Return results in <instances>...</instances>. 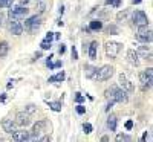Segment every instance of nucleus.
Listing matches in <instances>:
<instances>
[{"instance_id":"9","label":"nucleus","mask_w":153,"mask_h":142,"mask_svg":"<svg viewBox=\"0 0 153 142\" xmlns=\"http://www.w3.org/2000/svg\"><path fill=\"white\" fill-rule=\"evenodd\" d=\"M132 20H133V23L136 24V26H144V24H149V17H147L146 12L141 11V9H138V11L133 12V14H132Z\"/></svg>"},{"instance_id":"40","label":"nucleus","mask_w":153,"mask_h":142,"mask_svg":"<svg viewBox=\"0 0 153 142\" xmlns=\"http://www.w3.org/2000/svg\"><path fill=\"white\" fill-rule=\"evenodd\" d=\"M45 11V3H40L38 5V12H43Z\"/></svg>"},{"instance_id":"12","label":"nucleus","mask_w":153,"mask_h":142,"mask_svg":"<svg viewBox=\"0 0 153 142\" xmlns=\"http://www.w3.org/2000/svg\"><path fill=\"white\" fill-rule=\"evenodd\" d=\"M17 122L16 121H12V119H3L2 121V128H3V132H6V133H9V135H12L16 130H17Z\"/></svg>"},{"instance_id":"43","label":"nucleus","mask_w":153,"mask_h":142,"mask_svg":"<svg viewBox=\"0 0 153 142\" xmlns=\"http://www.w3.org/2000/svg\"><path fill=\"white\" fill-rule=\"evenodd\" d=\"M42 57V52H37L35 55H34V60H38V58H40Z\"/></svg>"},{"instance_id":"33","label":"nucleus","mask_w":153,"mask_h":142,"mask_svg":"<svg viewBox=\"0 0 153 142\" xmlns=\"http://www.w3.org/2000/svg\"><path fill=\"white\" fill-rule=\"evenodd\" d=\"M65 52H66V46H65V44H60V47H58V54L63 55Z\"/></svg>"},{"instance_id":"11","label":"nucleus","mask_w":153,"mask_h":142,"mask_svg":"<svg viewBox=\"0 0 153 142\" xmlns=\"http://www.w3.org/2000/svg\"><path fill=\"white\" fill-rule=\"evenodd\" d=\"M16 122L17 125H22V127H28L31 124V115L26 113V112H19L16 115Z\"/></svg>"},{"instance_id":"48","label":"nucleus","mask_w":153,"mask_h":142,"mask_svg":"<svg viewBox=\"0 0 153 142\" xmlns=\"http://www.w3.org/2000/svg\"><path fill=\"white\" fill-rule=\"evenodd\" d=\"M141 2H143V0H133V3H135V5H138V3H141Z\"/></svg>"},{"instance_id":"27","label":"nucleus","mask_w":153,"mask_h":142,"mask_svg":"<svg viewBox=\"0 0 153 142\" xmlns=\"http://www.w3.org/2000/svg\"><path fill=\"white\" fill-rule=\"evenodd\" d=\"M109 34H113V35H117V34H120V29H118V26H113V24H112V26H109L107 29H106Z\"/></svg>"},{"instance_id":"2","label":"nucleus","mask_w":153,"mask_h":142,"mask_svg":"<svg viewBox=\"0 0 153 142\" xmlns=\"http://www.w3.org/2000/svg\"><path fill=\"white\" fill-rule=\"evenodd\" d=\"M113 73H115V67L110 66V64H106V66H103L101 69H97L94 80H97V81H107V80H110L113 76Z\"/></svg>"},{"instance_id":"39","label":"nucleus","mask_w":153,"mask_h":142,"mask_svg":"<svg viewBox=\"0 0 153 142\" xmlns=\"http://www.w3.org/2000/svg\"><path fill=\"white\" fill-rule=\"evenodd\" d=\"M40 141H43V142H48V141H51V136H43V138H38Z\"/></svg>"},{"instance_id":"41","label":"nucleus","mask_w":153,"mask_h":142,"mask_svg":"<svg viewBox=\"0 0 153 142\" xmlns=\"http://www.w3.org/2000/svg\"><path fill=\"white\" fill-rule=\"evenodd\" d=\"M147 139H150V135H149V133H147V132H146V133H144V135H143V141H144V142H146V141H147Z\"/></svg>"},{"instance_id":"22","label":"nucleus","mask_w":153,"mask_h":142,"mask_svg":"<svg viewBox=\"0 0 153 142\" xmlns=\"http://www.w3.org/2000/svg\"><path fill=\"white\" fill-rule=\"evenodd\" d=\"M100 29H103V23H101L100 20L91 21V24H89V31H100Z\"/></svg>"},{"instance_id":"31","label":"nucleus","mask_w":153,"mask_h":142,"mask_svg":"<svg viewBox=\"0 0 153 142\" xmlns=\"http://www.w3.org/2000/svg\"><path fill=\"white\" fill-rule=\"evenodd\" d=\"M76 113H78V115H84L86 113V107L81 106V104H78V106H76Z\"/></svg>"},{"instance_id":"36","label":"nucleus","mask_w":153,"mask_h":142,"mask_svg":"<svg viewBox=\"0 0 153 142\" xmlns=\"http://www.w3.org/2000/svg\"><path fill=\"white\" fill-rule=\"evenodd\" d=\"M3 21H5V14H3V12H0V28L3 26Z\"/></svg>"},{"instance_id":"10","label":"nucleus","mask_w":153,"mask_h":142,"mask_svg":"<svg viewBox=\"0 0 153 142\" xmlns=\"http://www.w3.org/2000/svg\"><path fill=\"white\" fill-rule=\"evenodd\" d=\"M28 14H29V9L26 6H23V5L9 9V17H12V18H23V17H26Z\"/></svg>"},{"instance_id":"15","label":"nucleus","mask_w":153,"mask_h":142,"mask_svg":"<svg viewBox=\"0 0 153 142\" xmlns=\"http://www.w3.org/2000/svg\"><path fill=\"white\" fill-rule=\"evenodd\" d=\"M127 61H129L132 66H139V57H138V54L135 52L133 49L127 50Z\"/></svg>"},{"instance_id":"45","label":"nucleus","mask_w":153,"mask_h":142,"mask_svg":"<svg viewBox=\"0 0 153 142\" xmlns=\"http://www.w3.org/2000/svg\"><path fill=\"white\" fill-rule=\"evenodd\" d=\"M5 99H6V95H2V96H0V101H2V102H5Z\"/></svg>"},{"instance_id":"4","label":"nucleus","mask_w":153,"mask_h":142,"mask_svg":"<svg viewBox=\"0 0 153 142\" xmlns=\"http://www.w3.org/2000/svg\"><path fill=\"white\" fill-rule=\"evenodd\" d=\"M152 75H153V69H152V67H149V69H146L144 72L139 73V83H141L143 90H147V89L152 87V83H153Z\"/></svg>"},{"instance_id":"44","label":"nucleus","mask_w":153,"mask_h":142,"mask_svg":"<svg viewBox=\"0 0 153 142\" xmlns=\"http://www.w3.org/2000/svg\"><path fill=\"white\" fill-rule=\"evenodd\" d=\"M5 3H6V0H0V8H3Z\"/></svg>"},{"instance_id":"16","label":"nucleus","mask_w":153,"mask_h":142,"mask_svg":"<svg viewBox=\"0 0 153 142\" xmlns=\"http://www.w3.org/2000/svg\"><path fill=\"white\" fill-rule=\"evenodd\" d=\"M29 138H31V136H29L28 132L19 130V128H17L14 133H12V139H14V141H29Z\"/></svg>"},{"instance_id":"17","label":"nucleus","mask_w":153,"mask_h":142,"mask_svg":"<svg viewBox=\"0 0 153 142\" xmlns=\"http://www.w3.org/2000/svg\"><path fill=\"white\" fill-rule=\"evenodd\" d=\"M97 49H98V43L97 41H92L91 44L87 46V55L91 60H95L97 58Z\"/></svg>"},{"instance_id":"18","label":"nucleus","mask_w":153,"mask_h":142,"mask_svg":"<svg viewBox=\"0 0 153 142\" xmlns=\"http://www.w3.org/2000/svg\"><path fill=\"white\" fill-rule=\"evenodd\" d=\"M117 124H118L117 115H109V118H107V127L110 128L112 132H115V130H117Z\"/></svg>"},{"instance_id":"23","label":"nucleus","mask_w":153,"mask_h":142,"mask_svg":"<svg viewBox=\"0 0 153 142\" xmlns=\"http://www.w3.org/2000/svg\"><path fill=\"white\" fill-rule=\"evenodd\" d=\"M49 107L52 109L54 112H61V102L55 101V102H49Z\"/></svg>"},{"instance_id":"46","label":"nucleus","mask_w":153,"mask_h":142,"mask_svg":"<svg viewBox=\"0 0 153 142\" xmlns=\"http://www.w3.org/2000/svg\"><path fill=\"white\" fill-rule=\"evenodd\" d=\"M87 46H89V44H86V43L83 44V50H84V52H87Z\"/></svg>"},{"instance_id":"14","label":"nucleus","mask_w":153,"mask_h":142,"mask_svg":"<svg viewBox=\"0 0 153 142\" xmlns=\"http://www.w3.org/2000/svg\"><path fill=\"white\" fill-rule=\"evenodd\" d=\"M136 54L138 57H141V58H152V47L150 46H139L138 50H136Z\"/></svg>"},{"instance_id":"6","label":"nucleus","mask_w":153,"mask_h":142,"mask_svg":"<svg viewBox=\"0 0 153 142\" xmlns=\"http://www.w3.org/2000/svg\"><path fill=\"white\" fill-rule=\"evenodd\" d=\"M48 127H49V124H48L46 119L38 121V122L34 125V128H32V136H31L29 139H38V136H40L42 133L48 132Z\"/></svg>"},{"instance_id":"42","label":"nucleus","mask_w":153,"mask_h":142,"mask_svg":"<svg viewBox=\"0 0 153 142\" xmlns=\"http://www.w3.org/2000/svg\"><path fill=\"white\" fill-rule=\"evenodd\" d=\"M12 3H14V0H6L5 6H12Z\"/></svg>"},{"instance_id":"32","label":"nucleus","mask_w":153,"mask_h":142,"mask_svg":"<svg viewBox=\"0 0 153 142\" xmlns=\"http://www.w3.org/2000/svg\"><path fill=\"white\" fill-rule=\"evenodd\" d=\"M84 101V96L81 93H75V102H78V104H81V102Z\"/></svg>"},{"instance_id":"5","label":"nucleus","mask_w":153,"mask_h":142,"mask_svg":"<svg viewBox=\"0 0 153 142\" xmlns=\"http://www.w3.org/2000/svg\"><path fill=\"white\" fill-rule=\"evenodd\" d=\"M40 24H42L40 17L34 16V17H29L28 20H25V29H26L28 32H31V34H35L38 31V28H40Z\"/></svg>"},{"instance_id":"1","label":"nucleus","mask_w":153,"mask_h":142,"mask_svg":"<svg viewBox=\"0 0 153 142\" xmlns=\"http://www.w3.org/2000/svg\"><path fill=\"white\" fill-rule=\"evenodd\" d=\"M104 96L109 101H113V102H127L129 101L127 92H124V90L120 89L118 86H110V89H107L104 92Z\"/></svg>"},{"instance_id":"20","label":"nucleus","mask_w":153,"mask_h":142,"mask_svg":"<svg viewBox=\"0 0 153 142\" xmlns=\"http://www.w3.org/2000/svg\"><path fill=\"white\" fill-rule=\"evenodd\" d=\"M65 78H66V73L61 70V72H58V73H57V75H54V76H49L48 83H57V81H58V83H61Z\"/></svg>"},{"instance_id":"28","label":"nucleus","mask_w":153,"mask_h":142,"mask_svg":"<svg viewBox=\"0 0 153 142\" xmlns=\"http://www.w3.org/2000/svg\"><path fill=\"white\" fill-rule=\"evenodd\" d=\"M25 110H26V113L32 115V113H35V112H37V107H35L34 104H28L26 107H25Z\"/></svg>"},{"instance_id":"3","label":"nucleus","mask_w":153,"mask_h":142,"mask_svg":"<svg viewBox=\"0 0 153 142\" xmlns=\"http://www.w3.org/2000/svg\"><path fill=\"white\" fill-rule=\"evenodd\" d=\"M136 38L141 43L147 44V43H152V29L149 24H144V26H138V34H136Z\"/></svg>"},{"instance_id":"34","label":"nucleus","mask_w":153,"mask_h":142,"mask_svg":"<svg viewBox=\"0 0 153 142\" xmlns=\"http://www.w3.org/2000/svg\"><path fill=\"white\" fill-rule=\"evenodd\" d=\"M126 128H127V130H132V128H133V121H127L126 122Z\"/></svg>"},{"instance_id":"38","label":"nucleus","mask_w":153,"mask_h":142,"mask_svg":"<svg viewBox=\"0 0 153 142\" xmlns=\"http://www.w3.org/2000/svg\"><path fill=\"white\" fill-rule=\"evenodd\" d=\"M19 3H20V5H23V6H26V5L29 3V0H19Z\"/></svg>"},{"instance_id":"7","label":"nucleus","mask_w":153,"mask_h":142,"mask_svg":"<svg viewBox=\"0 0 153 142\" xmlns=\"http://www.w3.org/2000/svg\"><path fill=\"white\" fill-rule=\"evenodd\" d=\"M8 29L12 35H22L23 34V24L19 21V18H12L9 17V21H8Z\"/></svg>"},{"instance_id":"47","label":"nucleus","mask_w":153,"mask_h":142,"mask_svg":"<svg viewBox=\"0 0 153 142\" xmlns=\"http://www.w3.org/2000/svg\"><path fill=\"white\" fill-rule=\"evenodd\" d=\"M101 141H104V142H107V141H109V138H107V136H103V138H101Z\"/></svg>"},{"instance_id":"30","label":"nucleus","mask_w":153,"mask_h":142,"mask_svg":"<svg viewBox=\"0 0 153 142\" xmlns=\"http://www.w3.org/2000/svg\"><path fill=\"white\" fill-rule=\"evenodd\" d=\"M117 141H118V142H123V141H132V138H130L129 135H123V133H121V135L117 136Z\"/></svg>"},{"instance_id":"37","label":"nucleus","mask_w":153,"mask_h":142,"mask_svg":"<svg viewBox=\"0 0 153 142\" xmlns=\"http://www.w3.org/2000/svg\"><path fill=\"white\" fill-rule=\"evenodd\" d=\"M54 38V32H48L46 34V40H52Z\"/></svg>"},{"instance_id":"29","label":"nucleus","mask_w":153,"mask_h":142,"mask_svg":"<svg viewBox=\"0 0 153 142\" xmlns=\"http://www.w3.org/2000/svg\"><path fill=\"white\" fill-rule=\"evenodd\" d=\"M40 46H42V49H43V50H48V49H51V40H46V38H45V40L40 43Z\"/></svg>"},{"instance_id":"13","label":"nucleus","mask_w":153,"mask_h":142,"mask_svg":"<svg viewBox=\"0 0 153 142\" xmlns=\"http://www.w3.org/2000/svg\"><path fill=\"white\" fill-rule=\"evenodd\" d=\"M120 86H121V89L124 90V92H127V93H130V92H133V84L126 78V75L124 73H121L120 75Z\"/></svg>"},{"instance_id":"26","label":"nucleus","mask_w":153,"mask_h":142,"mask_svg":"<svg viewBox=\"0 0 153 142\" xmlns=\"http://www.w3.org/2000/svg\"><path fill=\"white\" fill-rule=\"evenodd\" d=\"M83 130H84V133H86V135H89V133H92L94 127H92V124H89V122H84V124H83Z\"/></svg>"},{"instance_id":"24","label":"nucleus","mask_w":153,"mask_h":142,"mask_svg":"<svg viewBox=\"0 0 153 142\" xmlns=\"http://www.w3.org/2000/svg\"><path fill=\"white\" fill-rule=\"evenodd\" d=\"M127 17H129V11H126V9H124V11H121V12H118V14H117V20H118V21H121V20L124 21Z\"/></svg>"},{"instance_id":"35","label":"nucleus","mask_w":153,"mask_h":142,"mask_svg":"<svg viewBox=\"0 0 153 142\" xmlns=\"http://www.w3.org/2000/svg\"><path fill=\"white\" fill-rule=\"evenodd\" d=\"M72 58L74 60H76V58H78V52H76V49L72 46Z\"/></svg>"},{"instance_id":"8","label":"nucleus","mask_w":153,"mask_h":142,"mask_svg":"<svg viewBox=\"0 0 153 142\" xmlns=\"http://www.w3.org/2000/svg\"><path fill=\"white\" fill-rule=\"evenodd\" d=\"M104 47H106V55L109 58H117L121 50V44L117 41H109V43H106Z\"/></svg>"},{"instance_id":"19","label":"nucleus","mask_w":153,"mask_h":142,"mask_svg":"<svg viewBox=\"0 0 153 142\" xmlns=\"http://www.w3.org/2000/svg\"><path fill=\"white\" fill-rule=\"evenodd\" d=\"M97 69H98V67L92 66V64H86V66H84V73H86L87 78H94V76H95V72H97Z\"/></svg>"},{"instance_id":"25","label":"nucleus","mask_w":153,"mask_h":142,"mask_svg":"<svg viewBox=\"0 0 153 142\" xmlns=\"http://www.w3.org/2000/svg\"><path fill=\"white\" fill-rule=\"evenodd\" d=\"M106 6H113V8H118L121 5V0H106Z\"/></svg>"},{"instance_id":"21","label":"nucleus","mask_w":153,"mask_h":142,"mask_svg":"<svg viewBox=\"0 0 153 142\" xmlns=\"http://www.w3.org/2000/svg\"><path fill=\"white\" fill-rule=\"evenodd\" d=\"M8 50H9L8 41H2V43H0V58L6 57V55H8Z\"/></svg>"}]
</instances>
